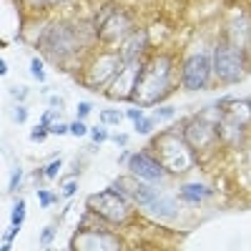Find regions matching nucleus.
Returning <instances> with one entry per match:
<instances>
[{
    "label": "nucleus",
    "mask_w": 251,
    "mask_h": 251,
    "mask_svg": "<svg viewBox=\"0 0 251 251\" xmlns=\"http://www.w3.org/2000/svg\"><path fill=\"white\" fill-rule=\"evenodd\" d=\"M171 75H174V63L166 55H158L151 63H141L131 100L138 106H156L171 91Z\"/></svg>",
    "instance_id": "1"
},
{
    "label": "nucleus",
    "mask_w": 251,
    "mask_h": 251,
    "mask_svg": "<svg viewBox=\"0 0 251 251\" xmlns=\"http://www.w3.org/2000/svg\"><path fill=\"white\" fill-rule=\"evenodd\" d=\"M156 158L161 161V166L171 174H183L194 166L196 151L188 146L183 138H174V136H163L156 143Z\"/></svg>",
    "instance_id": "2"
},
{
    "label": "nucleus",
    "mask_w": 251,
    "mask_h": 251,
    "mask_svg": "<svg viewBox=\"0 0 251 251\" xmlns=\"http://www.w3.org/2000/svg\"><path fill=\"white\" fill-rule=\"evenodd\" d=\"M88 208L111 224H126L131 219V201L116 188H106L100 194L88 196Z\"/></svg>",
    "instance_id": "3"
},
{
    "label": "nucleus",
    "mask_w": 251,
    "mask_h": 251,
    "mask_svg": "<svg viewBox=\"0 0 251 251\" xmlns=\"http://www.w3.org/2000/svg\"><path fill=\"white\" fill-rule=\"evenodd\" d=\"M80 35H78V30L73 28V25H68V23H55V25H50L43 35H40V48H43L48 55H53V58H66V55H71V53H75L78 48H80Z\"/></svg>",
    "instance_id": "4"
},
{
    "label": "nucleus",
    "mask_w": 251,
    "mask_h": 251,
    "mask_svg": "<svg viewBox=\"0 0 251 251\" xmlns=\"http://www.w3.org/2000/svg\"><path fill=\"white\" fill-rule=\"evenodd\" d=\"M214 71L224 83H239L244 75V50L234 43H219L214 50Z\"/></svg>",
    "instance_id": "5"
},
{
    "label": "nucleus",
    "mask_w": 251,
    "mask_h": 251,
    "mask_svg": "<svg viewBox=\"0 0 251 251\" xmlns=\"http://www.w3.org/2000/svg\"><path fill=\"white\" fill-rule=\"evenodd\" d=\"M216 138H219V121H208L206 116L194 118L191 123L186 126V131H183V141L191 146L194 151L208 149Z\"/></svg>",
    "instance_id": "6"
},
{
    "label": "nucleus",
    "mask_w": 251,
    "mask_h": 251,
    "mask_svg": "<svg viewBox=\"0 0 251 251\" xmlns=\"http://www.w3.org/2000/svg\"><path fill=\"white\" fill-rule=\"evenodd\" d=\"M208 75H211V60L206 55H188L183 63V88L186 91H203L208 86Z\"/></svg>",
    "instance_id": "7"
},
{
    "label": "nucleus",
    "mask_w": 251,
    "mask_h": 251,
    "mask_svg": "<svg viewBox=\"0 0 251 251\" xmlns=\"http://www.w3.org/2000/svg\"><path fill=\"white\" fill-rule=\"evenodd\" d=\"M128 169L136 178H141L146 183H158L166 176V169L161 166V161L151 153H146V151H138V153L128 156Z\"/></svg>",
    "instance_id": "8"
},
{
    "label": "nucleus",
    "mask_w": 251,
    "mask_h": 251,
    "mask_svg": "<svg viewBox=\"0 0 251 251\" xmlns=\"http://www.w3.org/2000/svg\"><path fill=\"white\" fill-rule=\"evenodd\" d=\"M68 246L75 251H118L121 241L106 231H78Z\"/></svg>",
    "instance_id": "9"
},
{
    "label": "nucleus",
    "mask_w": 251,
    "mask_h": 251,
    "mask_svg": "<svg viewBox=\"0 0 251 251\" xmlns=\"http://www.w3.org/2000/svg\"><path fill=\"white\" fill-rule=\"evenodd\" d=\"M138 71H141V60L133 63H123V68L118 71V75L108 83L106 93L111 98H123V100H131L133 88H136V80H138Z\"/></svg>",
    "instance_id": "10"
},
{
    "label": "nucleus",
    "mask_w": 251,
    "mask_h": 251,
    "mask_svg": "<svg viewBox=\"0 0 251 251\" xmlns=\"http://www.w3.org/2000/svg\"><path fill=\"white\" fill-rule=\"evenodd\" d=\"M133 196H136V201H141L143 208H149V211L156 214V216H176V203L169 196L158 194L151 186H136Z\"/></svg>",
    "instance_id": "11"
},
{
    "label": "nucleus",
    "mask_w": 251,
    "mask_h": 251,
    "mask_svg": "<svg viewBox=\"0 0 251 251\" xmlns=\"http://www.w3.org/2000/svg\"><path fill=\"white\" fill-rule=\"evenodd\" d=\"M121 68H123V58L121 55H100L88 68V83H86V86L100 88L103 83H111L118 75Z\"/></svg>",
    "instance_id": "12"
},
{
    "label": "nucleus",
    "mask_w": 251,
    "mask_h": 251,
    "mask_svg": "<svg viewBox=\"0 0 251 251\" xmlns=\"http://www.w3.org/2000/svg\"><path fill=\"white\" fill-rule=\"evenodd\" d=\"M133 28L131 18L121 13V10H111V15L106 20H98V35L103 40H116V38H128V30Z\"/></svg>",
    "instance_id": "13"
},
{
    "label": "nucleus",
    "mask_w": 251,
    "mask_h": 251,
    "mask_svg": "<svg viewBox=\"0 0 251 251\" xmlns=\"http://www.w3.org/2000/svg\"><path fill=\"white\" fill-rule=\"evenodd\" d=\"M244 133H246V121H241L239 116H219V141L224 143H241L244 141Z\"/></svg>",
    "instance_id": "14"
},
{
    "label": "nucleus",
    "mask_w": 251,
    "mask_h": 251,
    "mask_svg": "<svg viewBox=\"0 0 251 251\" xmlns=\"http://www.w3.org/2000/svg\"><path fill=\"white\" fill-rule=\"evenodd\" d=\"M143 48H146V33L128 35V38H126V46H123V50H121L123 63H133V60H138V55L143 53Z\"/></svg>",
    "instance_id": "15"
},
{
    "label": "nucleus",
    "mask_w": 251,
    "mask_h": 251,
    "mask_svg": "<svg viewBox=\"0 0 251 251\" xmlns=\"http://www.w3.org/2000/svg\"><path fill=\"white\" fill-rule=\"evenodd\" d=\"M211 194V186H203V183H186L181 186V199L186 203H201L203 196Z\"/></svg>",
    "instance_id": "16"
},
{
    "label": "nucleus",
    "mask_w": 251,
    "mask_h": 251,
    "mask_svg": "<svg viewBox=\"0 0 251 251\" xmlns=\"http://www.w3.org/2000/svg\"><path fill=\"white\" fill-rule=\"evenodd\" d=\"M23 219H25V201H15V208H13V216H10L13 226H20V224H23Z\"/></svg>",
    "instance_id": "17"
},
{
    "label": "nucleus",
    "mask_w": 251,
    "mask_h": 251,
    "mask_svg": "<svg viewBox=\"0 0 251 251\" xmlns=\"http://www.w3.org/2000/svg\"><path fill=\"white\" fill-rule=\"evenodd\" d=\"M136 131H138L141 136H149V133L153 131V121H151V118H143V116H141V118L136 121Z\"/></svg>",
    "instance_id": "18"
},
{
    "label": "nucleus",
    "mask_w": 251,
    "mask_h": 251,
    "mask_svg": "<svg viewBox=\"0 0 251 251\" xmlns=\"http://www.w3.org/2000/svg\"><path fill=\"white\" fill-rule=\"evenodd\" d=\"M38 199H40V206H43V208H48V206H53L58 201V196L50 194V191H38Z\"/></svg>",
    "instance_id": "19"
},
{
    "label": "nucleus",
    "mask_w": 251,
    "mask_h": 251,
    "mask_svg": "<svg viewBox=\"0 0 251 251\" xmlns=\"http://www.w3.org/2000/svg\"><path fill=\"white\" fill-rule=\"evenodd\" d=\"M53 236H55V228H53V226H46L43 234H40V246H43V249L50 246V244H53Z\"/></svg>",
    "instance_id": "20"
},
{
    "label": "nucleus",
    "mask_w": 251,
    "mask_h": 251,
    "mask_svg": "<svg viewBox=\"0 0 251 251\" xmlns=\"http://www.w3.org/2000/svg\"><path fill=\"white\" fill-rule=\"evenodd\" d=\"M100 118H103V123H121V111H111V108H106L100 113Z\"/></svg>",
    "instance_id": "21"
},
{
    "label": "nucleus",
    "mask_w": 251,
    "mask_h": 251,
    "mask_svg": "<svg viewBox=\"0 0 251 251\" xmlns=\"http://www.w3.org/2000/svg\"><path fill=\"white\" fill-rule=\"evenodd\" d=\"M30 71H33V75H35L38 80H46V73H43V63H40L38 58H33V60H30Z\"/></svg>",
    "instance_id": "22"
},
{
    "label": "nucleus",
    "mask_w": 251,
    "mask_h": 251,
    "mask_svg": "<svg viewBox=\"0 0 251 251\" xmlns=\"http://www.w3.org/2000/svg\"><path fill=\"white\" fill-rule=\"evenodd\" d=\"M60 166H63V161H53L50 166H46V171H43V174H46L48 178H53V176H55V174L60 171Z\"/></svg>",
    "instance_id": "23"
},
{
    "label": "nucleus",
    "mask_w": 251,
    "mask_h": 251,
    "mask_svg": "<svg viewBox=\"0 0 251 251\" xmlns=\"http://www.w3.org/2000/svg\"><path fill=\"white\" fill-rule=\"evenodd\" d=\"M71 133H73V136H78V138H80V136H86V133H88V128H86V126H83V123H80V121H75V123H73V126H71Z\"/></svg>",
    "instance_id": "24"
},
{
    "label": "nucleus",
    "mask_w": 251,
    "mask_h": 251,
    "mask_svg": "<svg viewBox=\"0 0 251 251\" xmlns=\"http://www.w3.org/2000/svg\"><path fill=\"white\" fill-rule=\"evenodd\" d=\"M20 176H23V171H20V169H15V171H13V178H10V186H8V191H10V194H13L15 188L20 186Z\"/></svg>",
    "instance_id": "25"
},
{
    "label": "nucleus",
    "mask_w": 251,
    "mask_h": 251,
    "mask_svg": "<svg viewBox=\"0 0 251 251\" xmlns=\"http://www.w3.org/2000/svg\"><path fill=\"white\" fill-rule=\"evenodd\" d=\"M91 138H93L96 143H103V141H106V131H103V128H93V131H91Z\"/></svg>",
    "instance_id": "26"
},
{
    "label": "nucleus",
    "mask_w": 251,
    "mask_h": 251,
    "mask_svg": "<svg viewBox=\"0 0 251 251\" xmlns=\"http://www.w3.org/2000/svg\"><path fill=\"white\" fill-rule=\"evenodd\" d=\"M48 133H50V131H48V128H43V126H40V128H35V131H33V136H30V138H33V141H43V138H46Z\"/></svg>",
    "instance_id": "27"
},
{
    "label": "nucleus",
    "mask_w": 251,
    "mask_h": 251,
    "mask_svg": "<svg viewBox=\"0 0 251 251\" xmlns=\"http://www.w3.org/2000/svg\"><path fill=\"white\" fill-rule=\"evenodd\" d=\"M30 5H55V3H68V0H28Z\"/></svg>",
    "instance_id": "28"
},
{
    "label": "nucleus",
    "mask_w": 251,
    "mask_h": 251,
    "mask_svg": "<svg viewBox=\"0 0 251 251\" xmlns=\"http://www.w3.org/2000/svg\"><path fill=\"white\" fill-rule=\"evenodd\" d=\"M91 108H93L91 103H80V106H78V118H86L91 113Z\"/></svg>",
    "instance_id": "29"
},
{
    "label": "nucleus",
    "mask_w": 251,
    "mask_h": 251,
    "mask_svg": "<svg viewBox=\"0 0 251 251\" xmlns=\"http://www.w3.org/2000/svg\"><path fill=\"white\" fill-rule=\"evenodd\" d=\"M71 128V126H63V123H58V126H50V133H55V136H63Z\"/></svg>",
    "instance_id": "30"
},
{
    "label": "nucleus",
    "mask_w": 251,
    "mask_h": 251,
    "mask_svg": "<svg viewBox=\"0 0 251 251\" xmlns=\"http://www.w3.org/2000/svg\"><path fill=\"white\" fill-rule=\"evenodd\" d=\"M50 121H53V113H43V118H40V126L50 131Z\"/></svg>",
    "instance_id": "31"
},
{
    "label": "nucleus",
    "mask_w": 251,
    "mask_h": 251,
    "mask_svg": "<svg viewBox=\"0 0 251 251\" xmlns=\"http://www.w3.org/2000/svg\"><path fill=\"white\" fill-rule=\"evenodd\" d=\"M25 118H28V113H25V108H15V121H18V123H23Z\"/></svg>",
    "instance_id": "32"
},
{
    "label": "nucleus",
    "mask_w": 251,
    "mask_h": 251,
    "mask_svg": "<svg viewBox=\"0 0 251 251\" xmlns=\"http://www.w3.org/2000/svg\"><path fill=\"white\" fill-rule=\"evenodd\" d=\"M128 118L131 121H138L141 118V108H128Z\"/></svg>",
    "instance_id": "33"
},
{
    "label": "nucleus",
    "mask_w": 251,
    "mask_h": 251,
    "mask_svg": "<svg viewBox=\"0 0 251 251\" xmlns=\"http://www.w3.org/2000/svg\"><path fill=\"white\" fill-rule=\"evenodd\" d=\"M75 188H78V183H75V181H68V183H66V194H68V196L75 194Z\"/></svg>",
    "instance_id": "34"
},
{
    "label": "nucleus",
    "mask_w": 251,
    "mask_h": 251,
    "mask_svg": "<svg viewBox=\"0 0 251 251\" xmlns=\"http://www.w3.org/2000/svg\"><path fill=\"white\" fill-rule=\"evenodd\" d=\"M158 116H163V118H171V116H174V108H161V111H158Z\"/></svg>",
    "instance_id": "35"
},
{
    "label": "nucleus",
    "mask_w": 251,
    "mask_h": 251,
    "mask_svg": "<svg viewBox=\"0 0 251 251\" xmlns=\"http://www.w3.org/2000/svg\"><path fill=\"white\" fill-rule=\"evenodd\" d=\"M113 141H116L118 146H126V141H128V136H126V133H121V136H116Z\"/></svg>",
    "instance_id": "36"
},
{
    "label": "nucleus",
    "mask_w": 251,
    "mask_h": 251,
    "mask_svg": "<svg viewBox=\"0 0 251 251\" xmlns=\"http://www.w3.org/2000/svg\"><path fill=\"white\" fill-rule=\"evenodd\" d=\"M246 106H249V111H251V98H246Z\"/></svg>",
    "instance_id": "37"
},
{
    "label": "nucleus",
    "mask_w": 251,
    "mask_h": 251,
    "mask_svg": "<svg viewBox=\"0 0 251 251\" xmlns=\"http://www.w3.org/2000/svg\"><path fill=\"white\" fill-rule=\"evenodd\" d=\"M249 158H251V149H249Z\"/></svg>",
    "instance_id": "38"
}]
</instances>
